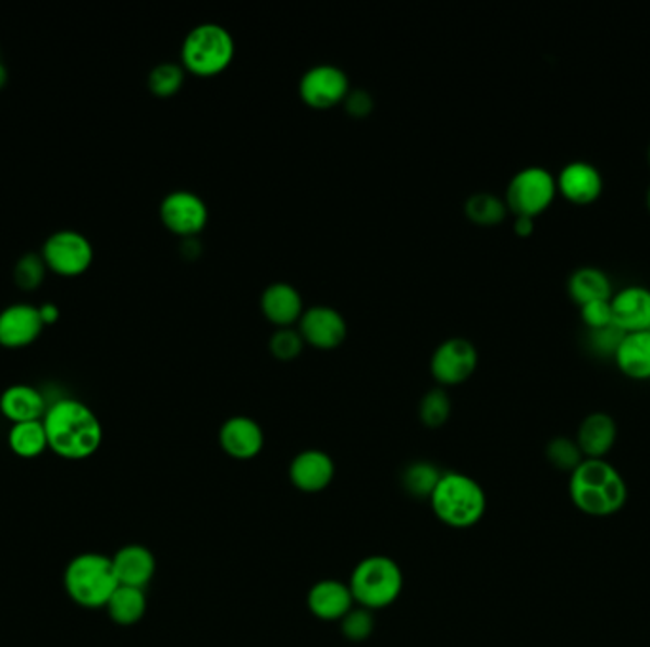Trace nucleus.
Masks as SVG:
<instances>
[{"label": "nucleus", "instance_id": "nucleus-1", "mask_svg": "<svg viewBox=\"0 0 650 647\" xmlns=\"http://www.w3.org/2000/svg\"><path fill=\"white\" fill-rule=\"evenodd\" d=\"M48 450L63 460H86L98 452L103 443V427L94 410L76 401L60 399L46 410L45 418Z\"/></svg>", "mask_w": 650, "mask_h": 647}, {"label": "nucleus", "instance_id": "nucleus-2", "mask_svg": "<svg viewBox=\"0 0 650 647\" xmlns=\"http://www.w3.org/2000/svg\"><path fill=\"white\" fill-rule=\"evenodd\" d=\"M628 484L606 460H584L568 475V498L580 513L605 519L628 503Z\"/></svg>", "mask_w": 650, "mask_h": 647}, {"label": "nucleus", "instance_id": "nucleus-3", "mask_svg": "<svg viewBox=\"0 0 650 647\" xmlns=\"http://www.w3.org/2000/svg\"><path fill=\"white\" fill-rule=\"evenodd\" d=\"M430 506L433 514L451 528H471L486 514V490L476 478L449 471L441 475L440 483L432 492Z\"/></svg>", "mask_w": 650, "mask_h": 647}, {"label": "nucleus", "instance_id": "nucleus-4", "mask_svg": "<svg viewBox=\"0 0 650 647\" xmlns=\"http://www.w3.org/2000/svg\"><path fill=\"white\" fill-rule=\"evenodd\" d=\"M65 588L73 602L98 610L106 608L119 580L111 558L99 552H84L73 558L65 570Z\"/></svg>", "mask_w": 650, "mask_h": 647}, {"label": "nucleus", "instance_id": "nucleus-5", "mask_svg": "<svg viewBox=\"0 0 650 647\" xmlns=\"http://www.w3.org/2000/svg\"><path fill=\"white\" fill-rule=\"evenodd\" d=\"M354 602L366 610H382L396 602L404 590V572L389 557L375 555L359 562L348 581Z\"/></svg>", "mask_w": 650, "mask_h": 647}, {"label": "nucleus", "instance_id": "nucleus-6", "mask_svg": "<svg viewBox=\"0 0 650 647\" xmlns=\"http://www.w3.org/2000/svg\"><path fill=\"white\" fill-rule=\"evenodd\" d=\"M236 52L231 30L208 22L188 30L181 46L183 65L195 75L211 76L221 73L231 65Z\"/></svg>", "mask_w": 650, "mask_h": 647}, {"label": "nucleus", "instance_id": "nucleus-7", "mask_svg": "<svg viewBox=\"0 0 650 647\" xmlns=\"http://www.w3.org/2000/svg\"><path fill=\"white\" fill-rule=\"evenodd\" d=\"M557 196V183L552 173L531 165L517 172L506 188V206L516 215L539 216L552 206Z\"/></svg>", "mask_w": 650, "mask_h": 647}, {"label": "nucleus", "instance_id": "nucleus-8", "mask_svg": "<svg viewBox=\"0 0 650 647\" xmlns=\"http://www.w3.org/2000/svg\"><path fill=\"white\" fill-rule=\"evenodd\" d=\"M46 269L63 277H76L90 269L94 247L90 239L76 231L53 232L42 247Z\"/></svg>", "mask_w": 650, "mask_h": 647}, {"label": "nucleus", "instance_id": "nucleus-9", "mask_svg": "<svg viewBox=\"0 0 650 647\" xmlns=\"http://www.w3.org/2000/svg\"><path fill=\"white\" fill-rule=\"evenodd\" d=\"M478 366V350L476 346L463 336H453L441 343L433 350L430 359V371L440 384H461L471 376Z\"/></svg>", "mask_w": 650, "mask_h": 647}, {"label": "nucleus", "instance_id": "nucleus-10", "mask_svg": "<svg viewBox=\"0 0 650 647\" xmlns=\"http://www.w3.org/2000/svg\"><path fill=\"white\" fill-rule=\"evenodd\" d=\"M348 76L333 63H318L301 76L299 94L315 109H329L348 96Z\"/></svg>", "mask_w": 650, "mask_h": 647}, {"label": "nucleus", "instance_id": "nucleus-11", "mask_svg": "<svg viewBox=\"0 0 650 647\" xmlns=\"http://www.w3.org/2000/svg\"><path fill=\"white\" fill-rule=\"evenodd\" d=\"M162 223L181 236H193L208 223V206L198 194L191 190H175L160 203Z\"/></svg>", "mask_w": 650, "mask_h": 647}, {"label": "nucleus", "instance_id": "nucleus-12", "mask_svg": "<svg viewBox=\"0 0 650 647\" xmlns=\"http://www.w3.org/2000/svg\"><path fill=\"white\" fill-rule=\"evenodd\" d=\"M45 327L37 306L27 302L8 306L0 312V346L10 350L30 346Z\"/></svg>", "mask_w": 650, "mask_h": 647}, {"label": "nucleus", "instance_id": "nucleus-13", "mask_svg": "<svg viewBox=\"0 0 650 647\" xmlns=\"http://www.w3.org/2000/svg\"><path fill=\"white\" fill-rule=\"evenodd\" d=\"M346 331L343 313L331 306H312L301 315V335L316 348H335L343 343Z\"/></svg>", "mask_w": 650, "mask_h": 647}, {"label": "nucleus", "instance_id": "nucleus-14", "mask_svg": "<svg viewBox=\"0 0 650 647\" xmlns=\"http://www.w3.org/2000/svg\"><path fill=\"white\" fill-rule=\"evenodd\" d=\"M219 443L231 458L246 462L261 455L265 447V433L254 418L232 416L221 425Z\"/></svg>", "mask_w": 650, "mask_h": 647}, {"label": "nucleus", "instance_id": "nucleus-15", "mask_svg": "<svg viewBox=\"0 0 650 647\" xmlns=\"http://www.w3.org/2000/svg\"><path fill=\"white\" fill-rule=\"evenodd\" d=\"M557 192L575 206H590L603 194V177L598 167L588 162H571L561 170Z\"/></svg>", "mask_w": 650, "mask_h": 647}, {"label": "nucleus", "instance_id": "nucleus-16", "mask_svg": "<svg viewBox=\"0 0 650 647\" xmlns=\"http://www.w3.org/2000/svg\"><path fill=\"white\" fill-rule=\"evenodd\" d=\"M613 323L626 335L650 331V290L639 285L622 289L611 297Z\"/></svg>", "mask_w": 650, "mask_h": 647}, {"label": "nucleus", "instance_id": "nucleus-17", "mask_svg": "<svg viewBox=\"0 0 650 647\" xmlns=\"http://www.w3.org/2000/svg\"><path fill=\"white\" fill-rule=\"evenodd\" d=\"M335 476V463L322 450H305L293 458L290 465V481L293 486L307 494L326 490Z\"/></svg>", "mask_w": 650, "mask_h": 647}, {"label": "nucleus", "instance_id": "nucleus-18", "mask_svg": "<svg viewBox=\"0 0 650 647\" xmlns=\"http://www.w3.org/2000/svg\"><path fill=\"white\" fill-rule=\"evenodd\" d=\"M618 437V427L606 412H591L576 433V445L586 460H606Z\"/></svg>", "mask_w": 650, "mask_h": 647}, {"label": "nucleus", "instance_id": "nucleus-19", "mask_svg": "<svg viewBox=\"0 0 650 647\" xmlns=\"http://www.w3.org/2000/svg\"><path fill=\"white\" fill-rule=\"evenodd\" d=\"M307 600L308 610L315 613V618L329 623L343 621L354 608V596L348 583L336 580L318 581L315 587L310 588Z\"/></svg>", "mask_w": 650, "mask_h": 647}, {"label": "nucleus", "instance_id": "nucleus-20", "mask_svg": "<svg viewBox=\"0 0 650 647\" xmlns=\"http://www.w3.org/2000/svg\"><path fill=\"white\" fill-rule=\"evenodd\" d=\"M119 585L145 588L157 572L155 555L143 545H126L111 558Z\"/></svg>", "mask_w": 650, "mask_h": 647}, {"label": "nucleus", "instance_id": "nucleus-21", "mask_svg": "<svg viewBox=\"0 0 650 647\" xmlns=\"http://www.w3.org/2000/svg\"><path fill=\"white\" fill-rule=\"evenodd\" d=\"M46 410L48 405H46L45 395L40 394L37 387L15 384L7 387L0 395V412L12 424L38 422L45 418Z\"/></svg>", "mask_w": 650, "mask_h": 647}, {"label": "nucleus", "instance_id": "nucleus-22", "mask_svg": "<svg viewBox=\"0 0 650 647\" xmlns=\"http://www.w3.org/2000/svg\"><path fill=\"white\" fill-rule=\"evenodd\" d=\"M261 308L272 323L280 327H290L293 321L301 320L303 315V297L292 283H270L269 287L262 290Z\"/></svg>", "mask_w": 650, "mask_h": 647}, {"label": "nucleus", "instance_id": "nucleus-23", "mask_svg": "<svg viewBox=\"0 0 650 647\" xmlns=\"http://www.w3.org/2000/svg\"><path fill=\"white\" fill-rule=\"evenodd\" d=\"M614 361L628 378L650 380V331L626 335Z\"/></svg>", "mask_w": 650, "mask_h": 647}, {"label": "nucleus", "instance_id": "nucleus-24", "mask_svg": "<svg viewBox=\"0 0 650 647\" xmlns=\"http://www.w3.org/2000/svg\"><path fill=\"white\" fill-rule=\"evenodd\" d=\"M568 297L578 308L598 302V300H609L613 290H611V279L603 270L593 269V266H584L573 272L568 277Z\"/></svg>", "mask_w": 650, "mask_h": 647}, {"label": "nucleus", "instance_id": "nucleus-25", "mask_svg": "<svg viewBox=\"0 0 650 647\" xmlns=\"http://www.w3.org/2000/svg\"><path fill=\"white\" fill-rule=\"evenodd\" d=\"M106 608L109 611V618L116 625H135L145 618L147 596H145L143 588L119 585V588L112 593L111 600L107 602Z\"/></svg>", "mask_w": 650, "mask_h": 647}, {"label": "nucleus", "instance_id": "nucleus-26", "mask_svg": "<svg viewBox=\"0 0 650 647\" xmlns=\"http://www.w3.org/2000/svg\"><path fill=\"white\" fill-rule=\"evenodd\" d=\"M8 447L15 456L25 460H33L42 455L48 450V437L42 420L12 425V430L8 432Z\"/></svg>", "mask_w": 650, "mask_h": 647}, {"label": "nucleus", "instance_id": "nucleus-27", "mask_svg": "<svg viewBox=\"0 0 650 647\" xmlns=\"http://www.w3.org/2000/svg\"><path fill=\"white\" fill-rule=\"evenodd\" d=\"M506 201H502L496 194L478 192L474 194L466 201V215L470 216L474 223L496 224L506 216Z\"/></svg>", "mask_w": 650, "mask_h": 647}, {"label": "nucleus", "instance_id": "nucleus-28", "mask_svg": "<svg viewBox=\"0 0 650 647\" xmlns=\"http://www.w3.org/2000/svg\"><path fill=\"white\" fill-rule=\"evenodd\" d=\"M441 473L433 468L432 463L417 462L405 469L404 486L405 490L417 496V498H428L432 496L436 486L440 483Z\"/></svg>", "mask_w": 650, "mask_h": 647}, {"label": "nucleus", "instance_id": "nucleus-29", "mask_svg": "<svg viewBox=\"0 0 650 647\" xmlns=\"http://www.w3.org/2000/svg\"><path fill=\"white\" fill-rule=\"evenodd\" d=\"M545 458L553 468L567 471L568 475L586 460L576 440L568 437H555L550 440L545 447Z\"/></svg>", "mask_w": 650, "mask_h": 647}, {"label": "nucleus", "instance_id": "nucleus-30", "mask_svg": "<svg viewBox=\"0 0 650 647\" xmlns=\"http://www.w3.org/2000/svg\"><path fill=\"white\" fill-rule=\"evenodd\" d=\"M185 73L177 63H160L150 71L149 88L155 96L170 97L180 91Z\"/></svg>", "mask_w": 650, "mask_h": 647}, {"label": "nucleus", "instance_id": "nucleus-31", "mask_svg": "<svg viewBox=\"0 0 650 647\" xmlns=\"http://www.w3.org/2000/svg\"><path fill=\"white\" fill-rule=\"evenodd\" d=\"M451 414V399L443 389H430L420 401V420L428 427H440Z\"/></svg>", "mask_w": 650, "mask_h": 647}, {"label": "nucleus", "instance_id": "nucleus-32", "mask_svg": "<svg viewBox=\"0 0 650 647\" xmlns=\"http://www.w3.org/2000/svg\"><path fill=\"white\" fill-rule=\"evenodd\" d=\"M626 338V333L616 325H606L603 328L588 331V344L591 351L599 358H613L621 348L622 340Z\"/></svg>", "mask_w": 650, "mask_h": 647}, {"label": "nucleus", "instance_id": "nucleus-33", "mask_svg": "<svg viewBox=\"0 0 650 647\" xmlns=\"http://www.w3.org/2000/svg\"><path fill=\"white\" fill-rule=\"evenodd\" d=\"M343 634L352 642H364L371 636L375 629L373 611L366 608H352L348 615L341 621Z\"/></svg>", "mask_w": 650, "mask_h": 647}, {"label": "nucleus", "instance_id": "nucleus-34", "mask_svg": "<svg viewBox=\"0 0 650 647\" xmlns=\"http://www.w3.org/2000/svg\"><path fill=\"white\" fill-rule=\"evenodd\" d=\"M46 264L42 257L38 254H25L20 262L15 264V283L25 290L37 289L38 285L45 279Z\"/></svg>", "mask_w": 650, "mask_h": 647}, {"label": "nucleus", "instance_id": "nucleus-35", "mask_svg": "<svg viewBox=\"0 0 650 647\" xmlns=\"http://www.w3.org/2000/svg\"><path fill=\"white\" fill-rule=\"evenodd\" d=\"M303 343H305V338L301 335V331L282 327L270 336V350L277 358L292 359L299 356L301 350H303Z\"/></svg>", "mask_w": 650, "mask_h": 647}, {"label": "nucleus", "instance_id": "nucleus-36", "mask_svg": "<svg viewBox=\"0 0 650 647\" xmlns=\"http://www.w3.org/2000/svg\"><path fill=\"white\" fill-rule=\"evenodd\" d=\"M584 325L588 331L603 328L606 325H613V308H611V298L609 300H598L580 308Z\"/></svg>", "mask_w": 650, "mask_h": 647}, {"label": "nucleus", "instance_id": "nucleus-37", "mask_svg": "<svg viewBox=\"0 0 650 647\" xmlns=\"http://www.w3.org/2000/svg\"><path fill=\"white\" fill-rule=\"evenodd\" d=\"M344 99H346V109H348L352 114H356V116L367 114V112L373 109V99H371V96H369L367 91H348V96L344 97Z\"/></svg>", "mask_w": 650, "mask_h": 647}, {"label": "nucleus", "instance_id": "nucleus-38", "mask_svg": "<svg viewBox=\"0 0 650 647\" xmlns=\"http://www.w3.org/2000/svg\"><path fill=\"white\" fill-rule=\"evenodd\" d=\"M514 228H516L517 236H531L532 231H535V219L532 216H525V215H516V224H514Z\"/></svg>", "mask_w": 650, "mask_h": 647}, {"label": "nucleus", "instance_id": "nucleus-39", "mask_svg": "<svg viewBox=\"0 0 650 647\" xmlns=\"http://www.w3.org/2000/svg\"><path fill=\"white\" fill-rule=\"evenodd\" d=\"M40 310V315H42V321H45V325H50L53 321L60 318V310L52 304V302H48V304L42 306V308H38Z\"/></svg>", "mask_w": 650, "mask_h": 647}, {"label": "nucleus", "instance_id": "nucleus-40", "mask_svg": "<svg viewBox=\"0 0 650 647\" xmlns=\"http://www.w3.org/2000/svg\"><path fill=\"white\" fill-rule=\"evenodd\" d=\"M7 80H8L7 67H4V65H2V61H0V90H2V88H4V84H7Z\"/></svg>", "mask_w": 650, "mask_h": 647}, {"label": "nucleus", "instance_id": "nucleus-41", "mask_svg": "<svg viewBox=\"0 0 650 647\" xmlns=\"http://www.w3.org/2000/svg\"><path fill=\"white\" fill-rule=\"evenodd\" d=\"M647 208H649V213H650V186H649V192H647Z\"/></svg>", "mask_w": 650, "mask_h": 647}, {"label": "nucleus", "instance_id": "nucleus-42", "mask_svg": "<svg viewBox=\"0 0 650 647\" xmlns=\"http://www.w3.org/2000/svg\"><path fill=\"white\" fill-rule=\"evenodd\" d=\"M647 158H649V165H650V145H649V152H647Z\"/></svg>", "mask_w": 650, "mask_h": 647}]
</instances>
